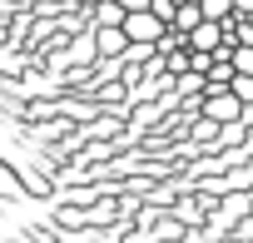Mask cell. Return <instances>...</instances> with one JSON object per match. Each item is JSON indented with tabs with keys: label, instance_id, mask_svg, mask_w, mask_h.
<instances>
[{
	"label": "cell",
	"instance_id": "obj_3",
	"mask_svg": "<svg viewBox=\"0 0 253 243\" xmlns=\"http://www.w3.org/2000/svg\"><path fill=\"white\" fill-rule=\"evenodd\" d=\"M184 45H189V55H218L228 40H223V25H213V20H199V25L184 35Z\"/></svg>",
	"mask_w": 253,
	"mask_h": 243
},
{
	"label": "cell",
	"instance_id": "obj_4",
	"mask_svg": "<svg viewBox=\"0 0 253 243\" xmlns=\"http://www.w3.org/2000/svg\"><path fill=\"white\" fill-rule=\"evenodd\" d=\"M124 50H129V40H124V30H94V60H124Z\"/></svg>",
	"mask_w": 253,
	"mask_h": 243
},
{
	"label": "cell",
	"instance_id": "obj_9",
	"mask_svg": "<svg viewBox=\"0 0 253 243\" xmlns=\"http://www.w3.org/2000/svg\"><path fill=\"white\" fill-rule=\"evenodd\" d=\"M114 5H119L124 15H144V10H149V0H114Z\"/></svg>",
	"mask_w": 253,
	"mask_h": 243
},
{
	"label": "cell",
	"instance_id": "obj_5",
	"mask_svg": "<svg viewBox=\"0 0 253 243\" xmlns=\"http://www.w3.org/2000/svg\"><path fill=\"white\" fill-rule=\"evenodd\" d=\"M70 60L84 70V65H94V30H75V40H70Z\"/></svg>",
	"mask_w": 253,
	"mask_h": 243
},
{
	"label": "cell",
	"instance_id": "obj_8",
	"mask_svg": "<svg viewBox=\"0 0 253 243\" xmlns=\"http://www.w3.org/2000/svg\"><path fill=\"white\" fill-rule=\"evenodd\" d=\"M228 70H233V75H253V50L233 45V50H228Z\"/></svg>",
	"mask_w": 253,
	"mask_h": 243
},
{
	"label": "cell",
	"instance_id": "obj_1",
	"mask_svg": "<svg viewBox=\"0 0 253 243\" xmlns=\"http://www.w3.org/2000/svg\"><path fill=\"white\" fill-rule=\"evenodd\" d=\"M204 119H209L213 129H218V124H238V119H243V104H238L228 89H209V94H204Z\"/></svg>",
	"mask_w": 253,
	"mask_h": 243
},
{
	"label": "cell",
	"instance_id": "obj_10",
	"mask_svg": "<svg viewBox=\"0 0 253 243\" xmlns=\"http://www.w3.org/2000/svg\"><path fill=\"white\" fill-rule=\"evenodd\" d=\"M75 5H80V10H94V5H104V0H75Z\"/></svg>",
	"mask_w": 253,
	"mask_h": 243
},
{
	"label": "cell",
	"instance_id": "obj_6",
	"mask_svg": "<svg viewBox=\"0 0 253 243\" xmlns=\"http://www.w3.org/2000/svg\"><path fill=\"white\" fill-rule=\"evenodd\" d=\"M199 15L213 20V25H228L233 20V0H199Z\"/></svg>",
	"mask_w": 253,
	"mask_h": 243
},
{
	"label": "cell",
	"instance_id": "obj_7",
	"mask_svg": "<svg viewBox=\"0 0 253 243\" xmlns=\"http://www.w3.org/2000/svg\"><path fill=\"white\" fill-rule=\"evenodd\" d=\"M199 20H204V15H199V5H174V20H169V30H174V35H189Z\"/></svg>",
	"mask_w": 253,
	"mask_h": 243
},
{
	"label": "cell",
	"instance_id": "obj_2",
	"mask_svg": "<svg viewBox=\"0 0 253 243\" xmlns=\"http://www.w3.org/2000/svg\"><path fill=\"white\" fill-rule=\"evenodd\" d=\"M119 30H124V40H129V45H149V50H154V45L164 40V30H169V25H164V20H154V15L144 10V15H124V25H119Z\"/></svg>",
	"mask_w": 253,
	"mask_h": 243
}]
</instances>
